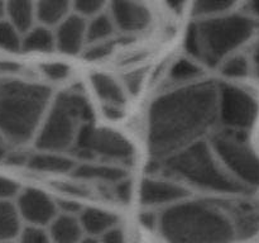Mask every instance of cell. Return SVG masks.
<instances>
[{
    "label": "cell",
    "mask_w": 259,
    "mask_h": 243,
    "mask_svg": "<svg viewBox=\"0 0 259 243\" xmlns=\"http://www.w3.org/2000/svg\"><path fill=\"white\" fill-rule=\"evenodd\" d=\"M218 120V85L200 81L172 88L152 103L147 144L152 156L164 159L202 139Z\"/></svg>",
    "instance_id": "cell-1"
},
{
    "label": "cell",
    "mask_w": 259,
    "mask_h": 243,
    "mask_svg": "<svg viewBox=\"0 0 259 243\" xmlns=\"http://www.w3.org/2000/svg\"><path fill=\"white\" fill-rule=\"evenodd\" d=\"M166 243H230L237 239L228 202L186 199L157 215Z\"/></svg>",
    "instance_id": "cell-2"
},
{
    "label": "cell",
    "mask_w": 259,
    "mask_h": 243,
    "mask_svg": "<svg viewBox=\"0 0 259 243\" xmlns=\"http://www.w3.org/2000/svg\"><path fill=\"white\" fill-rule=\"evenodd\" d=\"M52 94L42 84L14 77L0 80V134L22 146L32 141L48 110Z\"/></svg>",
    "instance_id": "cell-3"
},
{
    "label": "cell",
    "mask_w": 259,
    "mask_h": 243,
    "mask_svg": "<svg viewBox=\"0 0 259 243\" xmlns=\"http://www.w3.org/2000/svg\"><path fill=\"white\" fill-rule=\"evenodd\" d=\"M254 29V20L239 13L196 20L190 25L185 37L186 56L204 67H218L252 38Z\"/></svg>",
    "instance_id": "cell-4"
},
{
    "label": "cell",
    "mask_w": 259,
    "mask_h": 243,
    "mask_svg": "<svg viewBox=\"0 0 259 243\" xmlns=\"http://www.w3.org/2000/svg\"><path fill=\"white\" fill-rule=\"evenodd\" d=\"M164 176L190 189L220 195H237L248 190L228 175L218 161L209 142L200 139L162 159Z\"/></svg>",
    "instance_id": "cell-5"
},
{
    "label": "cell",
    "mask_w": 259,
    "mask_h": 243,
    "mask_svg": "<svg viewBox=\"0 0 259 243\" xmlns=\"http://www.w3.org/2000/svg\"><path fill=\"white\" fill-rule=\"evenodd\" d=\"M93 110L88 99L77 90H67L52 99L34 142L37 151L65 153L71 149L78 133L91 122Z\"/></svg>",
    "instance_id": "cell-6"
},
{
    "label": "cell",
    "mask_w": 259,
    "mask_h": 243,
    "mask_svg": "<svg viewBox=\"0 0 259 243\" xmlns=\"http://www.w3.org/2000/svg\"><path fill=\"white\" fill-rule=\"evenodd\" d=\"M214 154L223 169L247 190L259 186V156L245 133L222 129L210 139Z\"/></svg>",
    "instance_id": "cell-7"
},
{
    "label": "cell",
    "mask_w": 259,
    "mask_h": 243,
    "mask_svg": "<svg viewBox=\"0 0 259 243\" xmlns=\"http://www.w3.org/2000/svg\"><path fill=\"white\" fill-rule=\"evenodd\" d=\"M76 156L86 161L105 162L128 169L134 161L136 151L125 136L108 127L86 124L72 147Z\"/></svg>",
    "instance_id": "cell-8"
},
{
    "label": "cell",
    "mask_w": 259,
    "mask_h": 243,
    "mask_svg": "<svg viewBox=\"0 0 259 243\" xmlns=\"http://www.w3.org/2000/svg\"><path fill=\"white\" fill-rule=\"evenodd\" d=\"M258 105L252 94L235 85L218 86V120L223 129L245 133L257 118Z\"/></svg>",
    "instance_id": "cell-9"
},
{
    "label": "cell",
    "mask_w": 259,
    "mask_h": 243,
    "mask_svg": "<svg viewBox=\"0 0 259 243\" xmlns=\"http://www.w3.org/2000/svg\"><path fill=\"white\" fill-rule=\"evenodd\" d=\"M190 195V189L164 175L146 177L139 186V200L146 208L163 210L189 199Z\"/></svg>",
    "instance_id": "cell-10"
},
{
    "label": "cell",
    "mask_w": 259,
    "mask_h": 243,
    "mask_svg": "<svg viewBox=\"0 0 259 243\" xmlns=\"http://www.w3.org/2000/svg\"><path fill=\"white\" fill-rule=\"evenodd\" d=\"M14 202L20 218L28 225L45 228L58 214L56 200L37 187L22 189Z\"/></svg>",
    "instance_id": "cell-11"
},
{
    "label": "cell",
    "mask_w": 259,
    "mask_h": 243,
    "mask_svg": "<svg viewBox=\"0 0 259 243\" xmlns=\"http://www.w3.org/2000/svg\"><path fill=\"white\" fill-rule=\"evenodd\" d=\"M91 89L101 103L104 115L108 119H120L124 114L128 94L121 81L105 72H94L90 76Z\"/></svg>",
    "instance_id": "cell-12"
},
{
    "label": "cell",
    "mask_w": 259,
    "mask_h": 243,
    "mask_svg": "<svg viewBox=\"0 0 259 243\" xmlns=\"http://www.w3.org/2000/svg\"><path fill=\"white\" fill-rule=\"evenodd\" d=\"M108 12L116 32L134 35L148 29L152 23V12L146 4L137 2H114L108 4Z\"/></svg>",
    "instance_id": "cell-13"
},
{
    "label": "cell",
    "mask_w": 259,
    "mask_h": 243,
    "mask_svg": "<svg viewBox=\"0 0 259 243\" xmlns=\"http://www.w3.org/2000/svg\"><path fill=\"white\" fill-rule=\"evenodd\" d=\"M56 50L67 56L82 52L86 46V20L71 13L58 27L53 29Z\"/></svg>",
    "instance_id": "cell-14"
},
{
    "label": "cell",
    "mask_w": 259,
    "mask_h": 243,
    "mask_svg": "<svg viewBox=\"0 0 259 243\" xmlns=\"http://www.w3.org/2000/svg\"><path fill=\"white\" fill-rule=\"evenodd\" d=\"M71 176L77 181H93L111 186L116 182L129 177L128 169L105 162L86 161L77 164Z\"/></svg>",
    "instance_id": "cell-15"
},
{
    "label": "cell",
    "mask_w": 259,
    "mask_h": 243,
    "mask_svg": "<svg viewBox=\"0 0 259 243\" xmlns=\"http://www.w3.org/2000/svg\"><path fill=\"white\" fill-rule=\"evenodd\" d=\"M27 165L30 170L37 171L38 174L48 175H67L72 174L73 169L77 162L73 157L60 152H47L37 151L30 154L27 158Z\"/></svg>",
    "instance_id": "cell-16"
},
{
    "label": "cell",
    "mask_w": 259,
    "mask_h": 243,
    "mask_svg": "<svg viewBox=\"0 0 259 243\" xmlns=\"http://www.w3.org/2000/svg\"><path fill=\"white\" fill-rule=\"evenodd\" d=\"M82 230L88 237L100 238L108 230L119 225V217L114 212L99 207L83 208L78 214Z\"/></svg>",
    "instance_id": "cell-17"
},
{
    "label": "cell",
    "mask_w": 259,
    "mask_h": 243,
    "mask_svg": "<svg viewBox=\"0 0 259 243\" xmlns=\"http://www.w3.org/2000/svg\"><path fill=\"white\" fill-rule=\"evenodd\" d=\"M204 66L189 56L180 57L167 70V80L172 88L192 85L204 80Z\"/></svg>",
    "instance_id": "cell-18"
},
{
    "label": "cell",
    "mask_w": 259,
    "mask_h": 243,
    "mask_svg": "<svg viewBox=\"0 0 259 243\" xmlns=\"http://www.w3.org/2000/svg\"><path fill=\"white\" fill-rule=\"evenodd\" d=\"M47 232L52 243H80L85 237L77 215L61 213L48 225Z\"/></svg>",
    "instance_id": "cell-19"
},
{
    "label": "cell",
    "mask_w": 259,
    "mask_h": 243,
    "mask_svg": "<svg viewBox=\"0 0 259 243\" xmlns=\"http://www.w3.org/2000/svg\"><path fill=\"white\" fill-rule=\"evenodd\" d=\"M229 214L234 225L237 239H247L259 230V214L250 207L228 202Z\"/></svg>",
    "instance_id": "cell-20"
},
{
    "label": "cell",
    "mask_w": 259,
    "mask_h": 243,
    "mask_svg": "<svg viewBox=\"0 0 259 243\" xmlns=\"http://www.w3.org/2000/svg\"><path fill=\"white\" fill-rule=\"evenodd\" d=\"M72 13L71 3L63 0H43L35 3V18L39 25L55 29Z\"/></svg>",
    "instance_id": "cell-21"
},
{
    "label": "cell",
    "mask_w": 259,
    "mask_h": 243,
    "mask_svg": "<svg viewBox=\"0 0 259 243\" xmlns=\"http://www.w3.org/2000/svg\"><path fill=\"white\" fill-rule=\"evenodd\" d=\"M5 19L20 34H25L37 23V18H35V3L25 2V0L8 2Z\"/></svg>",
    "instance_id": "cell-22"
},
{
    "label": "cell",
    "mask_w": 259,
    "mask_h": 243,
    "mask_svg": "<svg viewBox=\"0 0 259 243\" xmlns=\"http://www.w3.org/2000/svg\"><path fill=\"white\" fill-rule=\"evenodd\" d=\"M56 50V40L53 29L35 24L29 32L22 35L20 52L39 53L46 55Z\"/></svg>",
    "instance_id": "cell-23"
},
{
    "label": "cell",
    "mask_w": 259,
    "mask_h": 243,
    "mask_svg": "<svg viewBox=\"0 0 259 243\" xmlns=\"http://www.w3.org/2000/svg\"><path fill=\"white\" fill-rule=\"evenodd\" d=\"M22 222L14 201H0V242L15 240L19 237Z\"/></svg>",
    "instance_id": "cell-24"
},
{
    "label": "cell",
    "mask_w": 259,
    "mask_h": 243,
    "mask_svg": "<svg viewBox=\"0 0 259 243\" xmlns=\"http://www.w3.org/2000/svg\"><path fill=\"white\" fill-rule=\"evenodd\" d=\"M115 32L116 28L106 9L101 14L86 20V45L111 40Z\"/></svg>",
    "instance_id": "cell-25"
},
{
    "label": "cell",
    "mask_w": 259,
    "mask_h": 243,
    "mask_svg": "<svg viewBox=\"0 0 259 243\" xmlns=\"http://www.w3.org/2000/svg\"><path fill=\"white\" fill-rule=\"evenodd\" d=\"M235 7L237 4L234 2H228V0H204V2H196L192 5V15L196 18V20L211 19L232 13Z\"/></svg>",
    "instance_id": "cell-26"
},
{
    "label": "cell",
    "mask_w": 259,
    "mask_h": 243,
    "mask_svg": "<svg viewBox=\"0 0 259 243\" xmlns=\"http://www.w3.org/2000/svg\"><path fill=\"white\" fill-rule=\"evenodd\" d=\"M218 67L224 77L234 80V78L247 77L252 68V63L247 56L237 52L225 58Z\"/></svg>",
    "instance_id": "cell-27"
},
{
    "label": "cell",
    "mask_w": 259,
    "mask_h": 243,
    "mask_svg": "<svg viewBox=\"0 0 259 243\" xmlns=\"http://www.w3.org/2000/svg\"><path fill=\"white\" fill-rule=\"evenodd\" d=\"M22 47V34L8 22L0 20V48L8 52H20Z\"/></svg>",
    "instance_id": "cell-28"
},
{
    "label": "cell",
    "mask_w": 259,
    "mask_h": 243,
    "mask_svg": "<svg viewBox=\"0 0 259 243\" xmlns=\"http://www.w3.org/2000/svg\"><path fill=\"white\" fill-rule=\"evenodd\" d=\"M109 3H104L101 0H78V2L71 3L72 13L78 17L83 18L85 20H90L91 18L101 14L108 9Z\"/></svg>",
    "instance_id": "cell-29"
},
{
    "label": "cell",
    "mask_w": 259,
    "mask_h": 243,
    "mask_svg": "<svg viewBox=\"0 0 259 243\" xmlns=\"http://www.w3.org/2000/svg\"><path fill=\"white\" fill-rule=\"evenodd\" d=\"M40 72L52 83H62L70 78L71 67L65 62H46L40 67Z\"/></svg>",
    "instance_id": "cell-30"
},
{
    "label": "cell",
    "mask_w": 259,
    "mask_h": 243,
    "mask_svg": "<svg viewBox=\"0 0 259 243\" xmlns=\"http://www.w3.org/2000/svg\"><path fill=\"white\" fill-rule=\"evenodd\" d=\"M113 50V43H111V40H108V42L86 45L82 53L83 57L88 61H90V62H98V61L106 60L111 55Z\"/></svg>",
    "instance_id": "cell-31"
},
{
    "label": "cell",
    "mask_w": 259,
    "mask_h": 243,
    "mask_svg": "<svg viewBox=\"0 0 259 243\" xmlns=\"http://www.w3.org/2000/svg\"><path fill=\"white\" fill-rule=\"evenodd\" d=\"M18 243H52V240L45 228L27 225L23 227L18 237Z\"/></svg>",
    "instance_id": "cell-32"
},
{
    "label": "cell",
    "mask_w": 259,
    "mask_h": 243,
    "mask_svg": "<svg viewBox=\"0 0 259 243\" xmlns=\"http://www.w3.org/2000/svg\"><path fill=\"white\" fill-rule=\"evenodd\" d=\"M110 187L111 192L110 195L116 200V201L121 202V204H126L132 200L134 194V186H133V181H132L129 177L126 179L121 180V181L116 182V184L111 185Z\"/></svg>",
    "instance_id": "cell-33"
},
{
    "label": "cell",
    "mask_w": 259,
    "mask_h": 243,
    "mask_svg": "<svg viewBox=\"0 0 259 243\" xmlns=\"http://www.w3.org/2000/svg\"><path fill=\"white\" fill-rule=\"evenodd\" d=\"M22 187L15 180L0 176V201H15Z\"/></svg>",
    "instance_id": "cell-34"
},
{
    "label": "cell",
    "mask_w": 259,
    "mask_h": 243,
    "mask_svg": "<svg viewBox=\"0 0 259 243\" xmlns=\"http://www.w3.org/2000/svg\"><path fill=\"white\" fill-rule=\"evenodd\" d=\"M143 80H144L143 71L136 70L126 73L125 77H124L123 81H121V84H123L124 89H125L128 95H136V94H138L139 90H141Z\"/></svg>",
    "instance_id": "cell-35"
},
{
    "label": "cell",
    "mask_w": 259,
    "mask_h": 243,
    "mask_svg": "<svg viewBox=\"0 0 259 243\" xmlns=\"http://www.w3.org/2000/svg\"><path fill=\"white\" fill-rule=\"evenodd\" d=\"M98 239L100 240V243H126L125 233L121 229L120 225H116L113 229L108 230Z\"/></svg>",
    "instance_id": "cell-36"
},
{
    "label": "cell",
    "mask_w": 259,
    "mask_h": 243,
    "mask_svg": "<svg viewBox=\"0 0 259 243\" xmlns=\"http://www.w3.org/2000/svg\"><path fill=\"white\" fill-rule=\"evenodd\" d=\"M247 15L253 20L259 19V2H250L247 4Z\"/></svg>",
    "instance_id": "cell-37"
},
{
    "label": "cell",
    "mask_w": 259,
    "mask_h": 243,
    "mask_svg": "<svg viewBox=\"0 0 259 243\" xmlns=\"http://www.w3.org/2000/svg\"><path fill=\"white\" fill-rule=\"evenodd\" d=\"M5 14H7V3L0 2V20L5 19Z\"/></svg>",
    "instance_id": "cell-38"
},
{
    "label": "cell",
    "mask_w": 259,
    "mask_h": 243,
    "mask_svg": "<svg viewBox=\"0 0 259 243\" xmlns=\"http://www.w3.org/2000/svg\"><path fill=\"white\" fill-rule=\"evenodd\" d=\"M80 243H100V240L98 238H93V237H83V239L81 240Z\"/></svg>",
    "instance_id": "cell-39"
},
{
    "label": "cell",
    "mask_w": 259,
    "mask_h": 243,
    "mask_svg": "<svg viewBox=\"0 0 259 243\" xmlns=\"http://www.w3.org/2000/svg\"><path fill=\"white\" fill-rule=\"evenodd\" d=\"M5 156H7V151H5V147L3 146L2 143H0V161H3V159L5 158Z\"/></svg>",
    "instance_id": "cell-40"
},
{
    "label": "cell",
    "mask_w": 259,
    "mask_h": 243,
    "mask_svg": "<svg viewBox=\"0 0 259 243\" xmlns=\"http://www.w3.org/2000/svg\"><path fill=\"white\" fill-rule=\"evenodd\" d=\"M0 243H18L15 240H7V242H0Z\"/></svg>",
    "instance_id": "cell-41"
}]
</instances>
